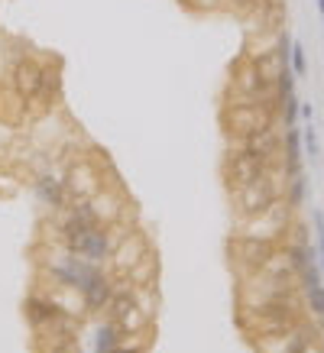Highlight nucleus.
Segmentation results:
<instances>
[{
    "label": "nucleus",
    "instance_id": "nucleus-31",
    "mask_svg": "<svg viewBox=\"0 0 324 353\" xmlns=\"http://www.w3.org/2000/svg\"><path fill=\"white\" fill-rule=\"evenodd\" d=\"M270 3H279V0H256V10L259 7H270Z\"/></svg>",
    "mask_w": 324,
    "mask_h": 353
},
{
    "label": "nucleus",
    "instance_id": "nucleus-3",
    "mask_svg": "<svg viewBox=\"0 0 324 353\" xmlns=\"http://www.w3.org/2000/svg\"><path fill=\"white\" fill-rule=\"evenodd\" d=\"M282 194H285V172H282V165H272L256 182L230 192V201H234V211H237L240 221H250V217L270 211L272 204H279Z\"/></svg>",
    "mask_w": 324,
    "mask_h": 353
},
{
    "label": "nucleus",
    "instance_id": "nucleus-27",
    "mask_svg": "<svg viewBox=\"0 0 324 353\" xmlns=\"http://www.w3.org/2000/svg\"><path fill=\"white\" fill-rule=\"evenodd\" d=\"M224 3L240 17H253L256 13V0H224Z\"/></svg>",
    "mask_w": 324,
    "mask_h": 353
},
{
    "label": "nucleus",
    "instance_id": "nucleus-7",
    "mask_svg": "<svg viewBox=\"0 0 324 353\" xmlns=\"http://www.w3.org/2000/svg\"><path fill=\"white\" fill-rule=\"evenodd\" d=\"M150 253H152L150 236L143 234V230H130V227H123V230L117 234V240H114L110 256H108V272L114 279H127L130 269L136 266L140 259H146Z\"/></svg>",
    "mask_w": 324,
    "mask_h": 353
},
{
    "label": "nucleus",
    "instance_id": "nucleus-4",
    "mask_svg": "<svg viewBox=\"0 0 324 353\" xmlns=\"http://www.w3.org/2000/svg\"><path fill=\"white\" fill-rule=\"evenodd\" d=\"M108 266H97L91 259H81L59 246V253H49V259L39 263V276L59 292H81L94 276H101Z\"/></svg>",
    "mask_w": 324,
    "mask_h": 353
},
{
    "label": "nucleus",
    "instance_id": "nucleus-10",
    "mask_svg": "<svg viewBox=\"0 0 324 353\" xmlns=\"http://www.w3.org/2000/svg\"><path fill=\"white\" fill-rule=\"evenodd\" d=\"M276 250H279V246L270 243V240L234 234V240H230V263L237 266L240 276H253V272H259V269L276 256Z\"/></svg>",
    "mask_w": 324,
    "mask_h": 353
},
{
    "label": "nucleus",
    "instance_id": "nucleus-30",
    "mask_svg": "<svg viewBox=\"0 0 324 353\" xmlns=\"http://www.w3.org/2000/svg\"><path fill=\"white\" fill-rule=\"evenodd\" d=\"M318 347H321V353H324V321H321V331H318Z\"/></svg>",
    "mask_w": 324,
    "mask_h": 353
},
{
    "label": "nucleus",
    "instance_id": "nucleus-8",
    "mask_svg": "<svg viewBox=\"0 0 324 353\" xmlns=\"http://www.w3.org/2000/svg\"><path fill=\"white\" fill-rule=\"evenodd\" d=\"M272 97V81L253 59H240L230 68V85H227V101H266Z\"/></svg>",
    "mask_w": 324,
    "mask_h": 353
},
{
    "label": "nucleus",
    "instance_id": "nucleus-28",
    "mask_svg": "<svg viewBox=\"0 0 324 353\" xmlns=\"http://www.w3.org/2000/svg\"><path fill=\"white\" fill-rule=\"evenodd\" d=\"M192 10H201V13H207V10H217V7H224V0H185Z\"/></svg>",
    "mask_w": 324,
    "mask_h": 353
},
{
    "label": "nucleus",
    "instance_id": "nucleus-15",
    "mask_svg": "<svg viewBox=\"0 0 324 353\" xmlns=\"http://www.w3.org/2000/svg\"><path fill=\"white\" fill-rule=\"evenodd\" d=\"M114 292H117V279L104 269L101 276H94L85 289L78 292V299H81V314H88V318H91V314H104L108 301L114 299Z\"/></svg>",
    "mask_w": 324,
    "mask_h": 353
},
{
    "label": "nucleus",
    "instance_id": "nucleus-14",
    "mask_svg": "<svg viewBox=\"0 0 324 353\" xmlns=\"http://www.w3.org/2000/svg\"><path fill=\"white\" fill-rule=\"evenodd\" d=\"M10 88L26 101V104H36L39 88H43V62L30 52L20 55V59L10 65Z\"/></svg>",
    "mask_w": 324,
    "mask_h": 353
},
{
    "label": "nucleus",
    "instance_id": "nucleus-6",
    "mask_svg": "<svg viewBox=\"0 0 324 353\" xmlns=\"http://www.w3.org/2000/svg\"><path fill=\"white\" fill-rule=\"evenodd\" d=\"M127 224H101V227H85V230H68V234L59 236V246L68 250V253H75L81 259H91L97 266H108V256L110 250H114V240L117 234L123 230Z\"/></svg>",
    "mask_w": 324,
    "mask_h": 353
},
{
    "label": "nucleus",
    "instance_id": "nucleus-5",
    "mask_svg": "<svg viewBox=\"0 0 324 353\" xmlns=\"http://www.w3.org/2000/svg\"><path fill=\"white\" fill-rule=\"evenodd\" d=\"M104 318L117 324L123 337H140V334L150 331V324H152V314L143 308L140 299H136V289H133L130 282H123V279H117V292H114V299L108 301Z\"/></svg>",
    "mask_w": 324,
    "mask_h": 353
},
{
    "label": "nucleus",
    "instance_id": "nucleus-13",
    "mask_svg": "<svg viewBox=\"0 0 324 353\" xmlns=\"http://www.w3.org/2000/svg\"><path fill=\"white\" fill-rule=\"evenodd\" d=\"M282 139H285V127L282 123H270V127L250 133L243 143H237L240 150H247L253 159H259L266 169L282 162Z\"/></svg>",
    "mask_w": 324,
    "mask_h": 353
},
{
    "label": "nucleus",
    "instance_id": "nucleus-26",
    "mask_svg": "<svg viewBox=\"0 0 324 353\" xmlns=\"http://www.w3.org/2000/svg\"><path fill=\"white\" fill-rule=\"evenodd\" d=\"M140 337H143V334H140ZM110 353H146V343L136 341V337H123V341H120Z\"/></svg>",
    "mask_w": 324,
    "mask_h": 353
},
{
    "label": "nucleus",
    "instance_id": "nucleus-18",
    "mask_svg": "<svg viewBox=\"0 0 324 353\" xmlns=\"http://www.w3.org/2000/svg\"><path fill=\"white\" fill-rule=\"evenodd\" d=\"M282 172L285 175H298L305 172V152H302V127H285V139H282Z\"/></svg>",
    "mask_w": 324,
    "mask_h": 353
},
{
    "label": "nucleus",
    "instance_id": "nucleus-24",
    "mask_svg": "<svg viewBox=\"0 0 324 353\" xmlns=\"http://www.w3.org/2000/svg\"><path fill=\"white\" fill-rule=\"evenodd\" d=\"M302 150H305V159L318 162L321 159V143H318V130L308 123V127H302Z\"/></svg>",
    "mask_w": 324,
    "mask_h": 353
},
{
    "label": "nucleus",
    "instance_id": "nucleus-32",
    "mask_svg": "<svg viewBox=\"0 0 324 353\" xmlns=\"http://www.w3.org/2000/svg\"><path fill=\"white\" fill-rule=\"evenodd\" d=\"M318 13H321V23H324V0H318Z\"/></svg>",
    "mask_w": 324,
    "mask_h": 353
},
{
    "label": "nucleus",
    "instance_id": "nucleus-25",
    "mask_svg": "<svg viewBox=\"0 0 324 353\" xmlns=\"http://www.w3.org/2000/svg\"><path fill=\"white\" fill-rule=\"evenodd\" d=\"M289 65H292V72H295V78H305V75H308V55H305V46L302 43H292Z\"/></svg>",
    "mask_w": 324,
    "mask_h": 353
},
{
    "label": "nucleus",
    "instance_id": "nucleus-1",
    "mask_svg": "<svg viewBox=\"0 0 324 353\" xmlns=\"http://www.w3.org/2000/svg\"><path fill=\"white\" fill-rule=\"evenodd\" d=\"M237 321L253 341H256V337H270V334H285V331H292L295 324L305 321L302 295L266 301V305H256V308H240Z\"/></svg>",
    "mask_w": 324,
    "mask_h": 353
},
{
    "label": "nucleus",
    "instance_id": "nucleus-29",
    "mask_svg": "<svg viewBox=\"0 0 324 353\" xmlns=\"http://www.w3.org/2000/svg\"><path fill=\"white\" fill-rule=\"evenodd\" d=\"M298 117L312 120V117H314V108H312V104H302V108H298Z\"/></svg>",
    "mask_w": 324,
    "mask_h": 353
},
{
    "label": "nucleus",
    "instance_id": "nucleus-2",
    "mask_svg": "<svg viewBox=\"0 0 324 353\" xmlns=\"http://www.w3.org/2000/svg\"><path fill=\"white\" fill-rule=\"evenodd\" d=\"M270 123H279L276 94L266 97V101H227L224 110H221V127H224V137L230 146L243 143L250 133L270 127Z\"/></svg>",
    "mask_w": 324,
    "mask_h": 353
},
{
    "label": "nucleus",
    "instance_id": "nucleus-17",
    "mask_svg": "<svg viewBox=\"0 0 324 353\" xmlns=\"http://www.w3.org/2000/svg\"><path fill=\"white\" fill-rule=\"evenodd\" d=\"M32 192H36L39 204H43L45 211H52V214L72 204V194H68V188H65V179L62 175H55V172H43V175H36Z\"/></svg>",
    "mask_w": 324,
    "mask_h": 353
},
{
    "label": "nucleus",
    "instance_id": "nucleus-20",
    "mask_svg": "<svg viewBox=\"0 0 324 353\" xmlns=\"http://www.w3.org/2000/svg\"><path fill=\"white\" fill-rule=\"evenodd\" d=\"M156 279H159V259H156V253H150L146 259H140L136 266L130 269V276L123 282H130L133 289H146V285H156Z\"/></svg>",
    "mask_w": 324,
    "mask_h": 353
},
{
    "label": "nucleus",
    "instance_id": "nucleus-22",
    "mask_svg": "<svg viewBox=\"0 0 324 353\" xmlns=\"http://www.w3.org/2000/svg\"><path fill=\"white\" fill-rule=\"evenodd\" d=\"M120 341H123V334H120V327L114 321H108V318L94 327V353H110Z\"/></svg>",
    "mask_w": 324,
    "mask_h": 353
},
{
    "label": "nucleus",
    "instance_id": "nucleus-19",
    "mask_svg": "<svg viewBox=\"0 0 324 353\" xmlns=\"http://www.w3.org/2000/svg\"><path fill=\"white\" fill-rule=\"evenodd\" d=\"M59 97H62V68H59V62H43V88H39L36 104H39V110L49 114L59 104Z\"/></svg>",
    "mask_w": 324,
    "mask_h": 353
},
{
    "label": "nucleus",
    "instance_id": "nucleus-9",
    "mask_svg": "<svg viewBox=\"0 0 324 353\" xmlns=\"http://www.w3.org/2000/svg\"><path fill=\"white\" fill-rule=\"evenodd\" d=\"M289 227H292V208L285 204V198H282L279 204H272L270 211L250 217V221H240V234L256 236V240H270V243L282 246Z\"/></svg>",
    "mask_w": 324,
    "mask_h": 353
},
{
    "label": "nucleus",
    "instance_id": "nucleus-11",
    "mask_svg": "<svg viewBox=\"0 0 324 353\" xmlns=\"http://www.w3.org/2000/svg\"><path fill=\"white\" fill-rule=\"evenodd\" d=\"M108 165H110L108 159L104 162H91V159L72 162L62 175L72 201H78V198H94L101 188H108V182H104V169H108Z\"/></svg>",
    "mask_w": 324,
    "mask_h": 353
},
{
    "label": "nucleus",
    "instance_id": "nucleus-16",
    "mask_svg": "<svg viewBox=\"0 0 324 353\" xmlns=\"http://www.w3.org/2000/svg\"><path fill=\"white\" fill-rule=\"evenodd\" d=\"M23 314H26V324H30L32 331H39L45 324H52L55 318H62L65 308L55 301L52 292H32L23 301Z\"/></svg>",
    "mask_w": 324,
    "mask_h": 353
},
{
    "label": "nucleus",
    "instance_id": "nucleus-23",
    "mask_svg": "<svg viewBox=\"0 0 324 353\" xmlns=\"http://www.w3.org/2000/svg\"><path fill=\"white\" fill-rule=\"evenodd\" d=\"M305 194H308V179H305V172H298V175H285V204H289L292 211H298L305 204Z\"/></svg>",
    "mask_w": 324,
    "mask_h": 353
},
{
    "label": "nucleus",
    "instance_id": "nucleus-12",
    "mask_svg": "<svg viewBox=\"0 0 324 353\" xmlns=\"http://www.w3.org/2000/svg\"><path fill=\"white\" fill-rule=\"evenodd\" d=\"M272 169V165H270ZM221 172H224V182L230 192H237V188H243V185L256 182L259 175L266 172V165L259 159H253L247 150H240V146H227L224 152V165H221Z\"/></svg>",
    "mask_w": 324,
    "mask_h": 353
},
{
    "label": "nucleus",
    "instance_id": "nucleus-21",
    "mask_svg": "<svg viewBox=\"0 0 324 353\" xmlns=\"http://www.w3.org/2000/svg\"><path fill=\"white\" fill-rule=\"evenodd\" d=\"M305 305V314H312L314 321H324V285L321 282H312V285H302L298 289Z\"/></svg>",
    "mask_w": 324,
    "mask_h": 353
}]
</instances>
